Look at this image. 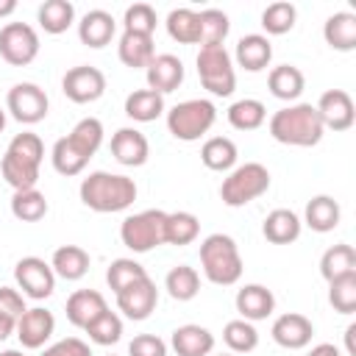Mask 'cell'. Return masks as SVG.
Masks as SVG:
<instances>
[{"label":"cell","instance_id":"db71d44e","mask_svg":"<svg viewBox=\"0 0 356 356\" xmlns=\"http://www.w3.org/2000/svg\"><path fill=\"white\" fill-rule=\"evenodd\" d=\"M353 334H356V323L345 328V348H348V353H350V356L356 353V345H353Z\"/></svg>","mask_w":356,"mask_h":356},{"label":"cell","instance_id":"681fc988","mask_svg":"<svg viewBox=\"0 0 356 356\" xmlns=\"http://www.w3.org/2000/svg\"><path fill=\"white\" fill-rule=\"evenodd\" d=\"M42 356H92V350H89V345H86L83 339L67 337V339H58V342H53L50 348H44Z\"/></svg>","mask_w":356,"mask_h":356},{"label":"cell","instance_id":"8fae6325","mask_svg":"<svg viewBox=\"0 0 356 356\" xmlns=\"http://www.w3.org/2000/svg\"><path fill=\"white\" fill-rule=\"evenodd\" d=\"M14 281H17V286L22 289V295H28V298H33V300H44V298H50L53 289H56V273H53V267H50L44 259H39V256H25V259H19L17 267H14Z\"/></svg>","mask_w":356,"mask_h":356},{"label":"cell","instance_id":"7a4b0ae2","mask_svg":"<svg viewBox=\"0 0 356 356\" xmlns=\"http://www.w3.org/2000/svg\"><path fill=\"white\" fill-rule=\"evenodd\" d=\"M81 200L86 209L97 211V214H114L128 209L136 200V184L128 175H117V172H89L81 181Z\"/></svg>","mask_w":356,"mask_h":356},{"label":"cell","instance_id":"6da1fadb","mask_svg":"<svg viewBox=\"0 0 356 356\" xmlns=\"http://www.w3.org/2000/svg\"><path fill=\"white\" fill-rule=\"evenodd\" d=\"M42 156H44V145H42V139L36 134H31V131L17 134L8 142V147H6V153L0 159V172L6 178V184L14 192L36 189Z\"/></svg>","mask_w":356,"mask_h":356},{"label":"cell","instance_id":"d590c367","mask_svg":"<svg viewBox=\"0 0 356 356\" xmlns=\"http://www.w3.org/2000/svg\"><path fill=\"white\" fill-rule=\"evenodd\" d=\"M345 273H356V250L350 245L339 242V245H331L323 253V259H320V275L325 281H334V278H339Z\"/></svg>","mask_w":356,"mask_h":356},{"label":"cell","instance_id":"7dc6e473","mask_svg":"<svg viewBox=\"0 0 356 356\" xmlns=\"http://www.w3.org/2000/svg\"><path fill=\"white\" fill-rule=\"evenodd\" d=\"M156 11H153V6H147V3H134V6H128L125 8V17H122V25H125V31L128 33H142V36H153V31H156Z\"/></svg>","mask_w":356,"mask_h":356},{"label":"cell","instance_id":"816d5d0a","mask_svg":"<svg viewBox=\"0 0 356 356\" xmlns=\"http://www.w3.org/2000/svg\"><path fill=\"white\" fill-rule=\"evenodd\" d=\"M309 356H342V353H339L337 345H331V342H320V345H314V348L309 350Z\"/></svg>","mask_w":356,"mask_h":356},{"label":"cell","instance_id":"7bdbcfd3","mask_svg":"<svg viewBox=\"0 0 356 356\" xmlns=\"http://www.w3.org/2000/svg\"><path fill=\"white\" fill-rule=\"evenodd\" d=\"M328 300L339 314H353L356 312V273H345L328 281Z\"/></svg>","mask_w":356,"mask_h":356},{"label":"cell","instance_id":"484cf974","mask_svg":"<svg viewBox=\"0 0 356 356\" xmlns=\"http://www.w3.org/2000/svg\"><path fill=\"white\" fill-rule=\"evenodd\" d=\"M117 56L125 67L131 70H139V67H147L156 56V44H153V36H142V33H122L120 36V44H117Z\"/></svg>","mask_w":356,"mask_h":356},{"label":"cell","instance_id":"2e32d148","mask_svg":"<svg viewBox=\"0 0 356 356\" xmlns=\"http://www.w3.org/2000/svg\"><path fill=\"white\" fill-rule=\"evenodd\" d=\"M273 339L286 348V350H298V348H306L312 342V334H314V325L306 314H298V312H286L281 317H275L273 328H270Z\"/></svg>","mask_w":356,"mask_h":356},{"label":"cell","instance_id":"60d3db41","mask_svg":"<svg viewBox=\"0 0 356 356\" xmlns=\"http://www.w3.org/2000/svg\"><path fill=\"white\" fill-rule=\"evenodd\" d=\"M197 17H200V42H197V44H200V47H217V44H222L225 36H228V28H231L225 11H220V8H206V11H200Z\"/></svg>","mask_w":356,"mask_h":356},{"label":"cell","instance_id":"4316f807","mask_svg":"<svg viewBox=\"0 0 356 356\" xmlns=\"http://www.w3.org/2000/svg\"><path fill=\"white\" fill-rule=\"evenodd\" d=\"M323 36L334 50H342V53L353 50L356 47V14L350 11L331 14L323 25Z\"/></svg>","mask_w":356,"mask_h":356},{"label":"cell","instance_id":"9f6ffc18","mask_svg":"<svg viewBox=\"0 0 356 356\" xmlns=\"http://www.w3.org/2000/svg\"><path fill=\"white\" fill-rule=\"evenodd\" d=\"M0 356H25V353H22V350H3Z\"/></svg>","mask_w":356,"mask_h":356},{"label":"cell","instance_id":"4dcf8cb0","mask_svg":"<svg viewBox=\"0 0 356 356\" xmlns=\"http://www.w3.org/2000/svg\"><path fill=\"white\" fill-rule=\"evenodd\" d=\"M167 33L181 44H197L200 42V17L192 8H172L167 14Z\"/></svg>","mask_w":356,"mask_h":356},{"label":"cell","instance_id":"7402d4cb","mask_svg":"<svg viewBox=\"0 0 356 356\" xmlns=\"http://www.w3.org/2000/svg\"><path fill=\"white\" fill-rule=\"evenodd\" d=\"M172 350L178 356H209L214 350V334L195 323L178 325L172 331Z\"/></svg>","mask_w":356,"mask_h":356},{"label":"cell","instance_id":"d4e9b609","mask_svg":"<svg viewBox=\"0 0 356 356\" xmlns=\"http://www.w3.org/2000/svg\"><path fill=\"white\" fill-rule=\"evenodd\" d=\"M50 267L58 278L64 281H78L89 273V253L78 245H61L53 250V259H50Z\"/></svg>","mask_w":356,"mask_h":356},{"label":"cell","instance_id":"30bf717a","mask_svg":"<svg viewBox=\"0 0 356 356\" xmlns=\"http://www.w3.org/2000/svg\"><path fill=\"white\" fill-rule=\"evenodd\" d=\"M6 106L11 111V117L22 125H33V122H42L47 117V108H50V100L44 95L42 86L36 83H14L8 89V97H6Z\"/></svg>","mask_w":356,"mask_h":356},{"label":"cell","instance_id":"44dd1931","mask_svg":"<svg viewBox=\"0 0 356 356\" xmlns=\"http://www.w3.org/2000/svg\"><path fill=\"white\" fill-rule=\"evenodd\" d=\"M117 31V22L108 11L103 8H92L83 14V19L78 22V39L86 44V47H106L111 42Z\"/></svg>","mask_w":356,"mask_h":356},{"label":"cell","instance_id":"9a60e30c","mask_svg":"<svg viewBox=\"0 0 356 356\" xmlns=\"http://www.w3.org/2000/svg\"><path fill=\"white\" fill-rule=\"evenodd\" d=\"M53 331H56V317H53V312L42 309V306L25 309L22 317L17 320V337H19L22 348H31V350L42 348L53 337Z\"/></svg>","mask_w":356,"mask_h":356},{"label":"cell","instance_id":"ba28073f","mask_svg":"<svg viewBox=\"0 0 356 356\" xmlns=\"http://www.w3.org/2000/svg\"><path fill=\"white\" fill-rule=\"evenodd\" d=\"M197 75L203 89H209L217 97H228L236 89V72L231 64V56L222 44L217 47H200L197 53Z\"/></svg>","mask_w":356,"mask_h":356},{"label":"cell","instance_id":"52a82bcc","mask_svg":"<svg viewBox=\"0 0 356 356\" xmlns=\"http://www.w3.org/2000/svg\"><path fill=\"white\" fill-rule=\"evenodd\" d=\"M164 222L167 211L161 209H145L139 214H131L120 225V239L134 253H147L159 245H164Z\"/></svg>","mask_w":356,"mask_h":356},{"label":"cell","instance_id":"b9f144b4","mask_svg":"<svg viewBox=\"0 0 356 356\" xmlns=\"http://www.w3.org/2000/svg\"><path fill=\"white\" fill-rule=\"evenodd\" d=\"M222 339H225V345L231 348V353H250V350L259 345V331L253 328V323H248V320L239 317V320L225 323Z\"/></svg>","mask_w":356,"mask_h":356},{"label":"cell","instance_id":"f6af8a7d","mask_svg":"<svg viewBox=\"0 0 356 356\" xmlns=\"http://www.w3.org/2000/svg\"><path fill=\"white\" fill-rule=\"evenodd\" d=\"M145 275H147L145 267H142L139 261H134V259H114V261L108 264V270H106V281H108V286H111L114 295H117L120 289H125L128 284L145 278Z\"/></svg>","mask_w":356,"mask_h":356},{"label":"cell","instance_id":"bcb514c9","mask_svg":"<svg viewBox=\"0 0 356 356\" xmlns=\"http://www.w3.org/2000/svg\"><path fill=\"white\" fill-rule=\"evenodd\" d=\"M86 334H89V339L95 342V345H114V342H120V337H122V320L114 314V312H103L92 325H86L83 328Z\"/></svg>","mask_w":356,"mask_h":356},{"label":"cell","instance_id":"11a10c76","mask_svg":"<svg viewBox=\"0 0 356 356\" xmlns=\"http://www.w3.org/2000/svg\"><path fill=\"white\" fill-rule=\"evenodd\" d=\"M14 8H17V3H14V0H0V17L14 14Z\"/></svg>","mask_w":356,"mask_h":356},{"label":"cell","instance_id":"7c38bea8","mask_svg":"<svg viewBox=\"0 0 356 356\" xmlns=\"http://www.w3.org/2000/svg\"><path fill=\"white\" fill-rule=\"evenodd\" d=\"M61 92L72 103H95L106 92V75L97 67H89V64L72 67L61 78Z\"/></svg>","mask_w":356,"mask_h":356},{"label":"cell","instance_id":"277c9868","mask_svg":"<svg viewBox=\"0 0 356 356\" xmlns=\"http://www.w3.org/2000/svg\"><path fill=\"white\" fill-rule=\"evenodd\" d=\"M200 264L211 284L231 286L242 275V256L228 234H211L200 242Z\"/></svg>","mask_w":356,"mask_h":356},{"label":"cell","instance_id":"3957f363","mask_svg":"<svg viewBox=\"0 0 356 356\" xmlns=\"http://www.w3.org/2000/svg\"><path fill=\"white\" fill-rule=\"evenodd\" d=\"M323 120L312 103H295L278 108L270 117V136L292 147H314L323 139Z\"/></svg>","mask_w":356,"mask_h":356},{"label":"cell","instance_id":"9c48e42d","mask_svg":"<svg viewBox=\"0 0 356 356\" xmlns=\"http://www.w3.org/2000/svg\"><path fill=\"white\" fill-rule=\"evenodd\" d=\"M0 56L11 67H25L39 56V33L28 22H6L0 28Z\"/></svg>","mask_w":356,"mask_h":356},{"label":"cell","instance_id":"4fadbf2b","mask_svg":"<svg viewBox=\"0 0 356 356\" xmlns=\"http://www.w3.org/2000/svg\"><path fill=\"white\" fill-rule=\"evenodd\" d=\"M156 303H159V289L150 281V275H145L117 292V306L128 320H147L153 314Z\"/></svg>","mask_w":356,"mask_h":356},{"label":"cell","instance_id":"e575fe53","mask_svg":"<svg viewBox=\"0 0 356 356\" xmlns=\"http://www.w3.org/2000/svg\"><path fill=\"white\" fill-rule=\"evenodd\" d=\"M200 161L214 172L231 170L236 164V145L228 136H211L200 147Z\"/></svg>","mask_w":356,"mask_h":356},{"label":"cell","instance_id":"836d02e7","mask_svg":"<svg viewBox=\"0 0 356 356\" xmlns=\"http://www.w3.org/2000/svg\"><path fill=\"white\" fill-rule=\"evenodd\" d=\"M264 120H267V108L256 97H242V100L231 103V108H228V122L236 131H256L264 125Z\"/></svg>","mask_w":356,"mask_h":356},{"label":"cell","instance_id":"1f68e13d","mask_svg":"<svg viewBox=\"0 0 356 356\" xmlns=\"http://www.w3.org/2000/svg\"><path fill=\"white\" fill-rule=\"evenodd\" d=\"M67 142L86 159H92L97 153V147L103 145V122L97 117H83L70 134H67Z\"/></svg>","mask_w":356,"mask_h":356},{"label":"cell","instance_id":"ab89813d","mask_svg":"<svg viewBox=\"0 0 356 356\" xmlns=\"http://www.w3.org/2000/svg\"><path fill=\"white\" fill-rule=\"evenodd\" d=\"M295 19H298V8L286 0H278V3H270L264 11H261V28L273 36H281V33H289L295 28Z\"/></svg>","mask_w":356,"mask_h":356},{"label":"cell","instance_id":"603a6c76","mask_svg":"<svg viewBox=\"0 0 356 356\" xmlns=\"http://www.w3.org/2000/svg\"><path fill=\"white\" fill-rule=\"evenodd\" d=\"M234 58H236V64H239L242 70H248V72H261V70L270 64V58H273V44H270V39L261 36V33H248V36H242V39L236 42Z\"/></svg>","mask_w":356,"mask_h":356},{"label":"cell","instance_id":"f907efd6","mask_svg":"<svg viewBox=\"0 0 356 356\" xmlns=\"http://www.w3.org/2000/svg\"><path fill=\"white\" fill-rule=\"evenodd\" d=\"M22 312H25L22 295L17 289H11V286H0V314H6L11 320H19Z\"/></svg>","mask_w":356,"mask_h":356},{"label":"cell","instance_id":"83f0119b","mask_svg":"<svg viewBox=\"0 0 356 356\" xmlns=\"http://www.w3.org/2000/svg\"><path fill=\"white\" fill-rule=\"evenodd\" d=\"M267 86H270L273 97H278V100H295V97H300V92H303V86H306V78H303V72H300L298 67H292V64H278V67L270 70Z\"/></svg>","mask_w":356,"mask_h":356},{"label":"cell","instance_id":"f5cc1de1","mask_svg":"<svg viewBox=\"0 0 356 356\" xmlns=\"http://www.w3.org/2000/svg\"><path fill=\"white\" fill-rule=\"evenodd\" d=\"M14 331H17V320H11V317L0 314V342H6Z\"/></svg>","mask_w":356,"mask_h":356},{"label":"cell","instance_id":"ee69618b","mask_svg":"<svg viewBox=\"0 0 356 356\" xmlns=\"http://www.w3.org/2000/svg\"><path fill=\"white\" fill-rule=\"evenodd\" d=\"M50 159H53L56 172H61V175H78V172H83V167L89 164V159L81 156V153L67 142V136H61V139L53 145Z\"/></svg>","mask_w":356,"mask_h":356},{"label":"cell","instance_id":"ffe728a7","mask_svg":"<svg viewBox=\"0 0 356 356\" xmlns=\"http://www.w3.org/2000/svg\"><path fill=\"white\" fill-rule=\"evenodd\" d=\"M275 309V298L267 286L261 284H245L239 292H236V312L242 314V320L253 323V320H264L270 317Z\"/></svg>","mask_w":356,"mask_h":356},{"label":"cell","instance_id":"680465c9","mask_svg":"<svg viewBox=\"0 0 356 356\" xmlns=\"http://www.w3.org/2000/svg\"><path fill=\"white\" fill-rule=\"evenodd\" d=\"M217 356H236V353H217Z\"/></svg>","mask_w":356,"mask_h":356},{"label":"cell","instance_id":"6f0895ef","mask_svg":"<svg viewBox=\"0 0 356 356\" xmlns=\"http://www.w3.org/2000/svg\"><path fill=\"white\" fill-rule=\"evenodd\" d=\"M3 128H6V111L0 108V134H3Z\"/></svg>","mask_w":356,"mask_h":356},{"label":"cell","instance_id":"d6a6232c","mask_svg":"<svg viewBox=\"0 0 356 356\" xmlns=\"http://www.w3.org/2000/svg\"><path fill=\"white\" fill-rule=\"evenodd\" d=\"M39 25L44 28V33H64L72 19H75V6L70 0H44L39 6Z\"/></svg>","mask_w":356,"mask_h":356},{"label":"cell","instance_id":"c3c4849f","mask_svg":"<svg viewBox=\"0 0 356 356\" xmlns=\"http://www.w3.org/2000/svg\"><path fill=\"white\" fill-rule=\"evenodd\" d=\"M128 356H167V345L156 334H139L131 339Z\"/></svg>","mask_w":356,"mask_h":356},{"label":"cell","instance_id":"5b68a950","mask_svg":"<svg viewBox=\"0 0 356 356\" xmlns=\"http://www.w3.org/2000/svg\"><path fill=\"white\" fill-rule=\"evenodd\" d=\"M267 189H270V172H267V167L259 164V161H245L242 167H236V170L228 172V178L220 186V197H222L225 206L239 209V206H248L250 200L261 197Z\"/></svg>","mask_w":356,"mask_h":356},{"label":"cell","instance_id":"f546056e","mask_svg":"<svg viewBox=\"0 0 356 356\" xmlns=\"http://www.w3.org/2000/svg\"><path fill=\"white\" fill-rule=\"evenodd\" d=\"M164 111V95L153 89H136L125 97V114L136 122H153Z\"/></svg>","mask_w":356,"mask_h":356},{"label":"cell","instance_id":"ac0fdd59","mask_svg":"<svg viewBox=\"0 0 356 356\" xmlns=\"http://www.w3.org/2000/svg\"><path fill=\"white\" fill-rule=\"evenodd\" d=\"M111 156L125 167H142L150 156V145L142 131L136 128H120L111 136Z\"/></svg>","mask_w":356,"mask_h":356},{"label":"cell","instance_id":"cb8c5ba5","mask_svg":"<svg viewBox=\"0 0 356 356\" xmlns=\"http://www.w3.org/2000/svg\"><path fill=\"white\" fill-rule=\"evenodd\" d=\"M261 234L273 245H289V242H295L300 236V217L295 211H289V209H273L264 217Z\"/></svg>","mask_w":356,"mask_h":356},{"label":"cell","instance_id":"8d00e7d4","mask_svg":"<svg viewBox=\"0 0 356 356\" xmlns=\"http://www.w3.org/2000/svg\"><path fill=\"white\" fill-rule=\"evenodd\" d=\"M200 234V220L192 211H172L164 222V242L167 245H189Z\"/></svg>","mask_w":356,"mask_h":356},{"label":"cell","instance_id":"8992f818","mask_svg":"<svg viewBox=\"0 0 356 356\" xmlns=\"http://www.w3.org/2000/svg\"><path fill=\"white\" fill-rule=\"evenodd\" d=\"M214 120H217V108H214L211 100H203V97L184 100V103H178L167 111V128L181 142L200 139L214 125Z\"/></svg>","mask_w":356,"mask_h":356},{"label":"cell","instance_id":"5bb4252c","mask_svg":"<svg viewBox=\"0 0 356 356\" xmlns=\"http://www.w3.org/2000/svg\"><path fill=\"white\" fill-rule=\"evenodd\" d=\"M317 114L323 120V128H331V131H348L356 120V108H353V100L345 89H328L320 95L317 100Z\"/></svg>","mask_w":356,"mask_h":356},{"label":"cell","instance_id":"f35d334b","mask_svg":"<svg viewBox=\"0 0 356 356\" xmlns=\"http://www.w3.org/2000/svg\"><path fill=\"white\" fill-rule=\"evenodd\" d=\"M11 214L22 222H39L47 214V200L39 189H22L11 197Z\"/></svg>","mask_w":356,"mask_h":356},{"label":"cell","instance_id":"f1b7e54d","mask_svg":"<svg viewBox=\"0 0 356 356\" xmlns=\"http://www.w3.org/2000/svg\"><path fill=\"white\" fill-rule=\"evenodd\" d=\"M339 217H342L339 203L334 197H328V195H317V197H312L306 203V225L312 231H317V234L334 231L339 225Z\"/></svg>","mask_w":356,"mask_h":356},{"label":"cell","instance_id":"e0dca14e","mask_svg":"<svg viewBox=\"0 0 356 356\" xmlns=\"http://www.w3.org/2000/svg\"><path fill=\"white\" fill-rule=\"evenodd\" d=\"M145 78H147V89H153L159 95H167V92H172V89L181 86V81H184V64L172 53H159L145 67Z\"/></svg>","mask_w":356,"mask_h":356},{"label":"cell","instance_id":"74e56055","mask_svg":"<svg viewBox=\"0 0 356 356\" xmlns=\"http://www.w3.org/2000/svg\"><path fill=\"white\" fill-rule=\"evenodd\" d=\"M164 286H167V292H170L172 300H192V298L200 292V275H197L195 267L178 264V267H172V270L167 273Z\"/></svg>","mask_w":356,"mask_h":356},{"label":"cell","instance_id":"d6986e66","mask_svg":"<svg viewBox=\"0 0 356 356\" xmlns=\"http://www.w3.org/2000/svg\"><path fill=\"white\" fill-rule=\"evenodd\" d=\"M106 298L97 289H78L67 298V320L75 328H86L92 325L103 312H106Z\"/></svg>","mask_w":356,"mask_h":356}]
</instances>
